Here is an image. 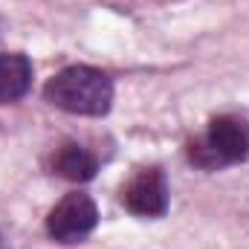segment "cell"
Segmentation results:
<instances>
[{
  "mask_svg": "<svg viewBox=\"0 0 249 249\" xmlns=\"http://www.w3.org/2000/svg\"><path fill=\"white\" fill-rule=\"evenodd\" d=\"M44 99L53 107L75 116H105L113 105V81L96 67L75 64L47 81Z\"/></svg>",
  "mask_w": 249,
  "mask_h": 249,
  "instance_id": "cell-1",
  "label": "cell"
},
{
  "mask_svg": "<svg viewBox=\"0 0 249 249\" xmlns=\"http://www.w3.org/2000/svg\"><path fill=\"white\" fill-rule=\"evenodd\" d=\"M249 157V122L241 116H217L206 133L188 145V160L200 168H226Z\"/></svg>",
  "mask_w": 249,
  "mask_h": 249,
  "instance_id": "cell-2",
  "label": "cell"
},
{
  "mask_svg": "<svg viewBox=\"0 0 249 249\" xmlns=\"http://www.w3.org/2000/svg\"><path fill=\"white\" fill-rule=\"evenodd\" d=\"M32 87V61L23 53H0V105L18 102Z\"/></svg>",
  "mask_w": 249,
  "mask_h": 249,
  "instance_id": "cell-5",
  "label": "cell"
},
{
  "mask_svg": "<svg viewBox=\"0 0 249 249\" xmlns=\"http://www.w3.org/2000/svg\"><path fill=\"white\" fill-rule=\"evenodd\" d=\"M122 206L139 217H162L168 212V183L162 168H139L122 186Z\"/></svg>",
  "mask_w": 249,
  "mask_h": 249,
  "instance_id": "cell-4",
  "label": "cell"
},
{
  "mask_svg": "<svg viewBox=\"0 0 249 249\" xmlns=\"http://www.w3.org/2000/svg\"><path fill=\"white\" fill-rule=\"evenodd\" d=\"M53 168H55V174H61L64 180L87 183V180L96 177V171H99V160H96L90 151H84L81 145H75V142H64L61 148L55 151V157H53Z\"/></svg>",
  "mask_w": 249,
  "mask_h": 249,
  "instance_id": "cell-6",
  "label": "cell"
},
{
  "mask_svg": "<svg viewBox=\"0 0 249 249\" xmlns=\"http://www.w3.org/2000/svg\"><path fill=\"white\" fill-rule=\"evenodd\" d=\"M99 223V209L90 194L70 191L58 200V206L47 217V232L58 244H78L84 241Z\"/></svg>",
  "mask_w": 249,
  "mask_h": 249,
  "instance_id": "cell-3",
  "label": "cell"
}]
</instances>
